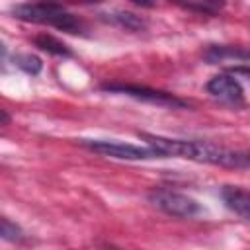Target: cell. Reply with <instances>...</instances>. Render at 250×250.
Wrapping results in <instances>:
<instances>
[{"mask_svg":"<svg viewBox=\"0 0 250 250\" xmlns=\"http://www.w3.org/2000/svg\"><path fill=\"white\" fill-rule=\"evenodd\" d=\"M139 137L146 141V145L152 146L160 154V158L174 156L225 168H250V150H230L209 141L170 139L152 133H139Z\"/></svg>","mask_w":250,"mask_h":250,"instance_id":"1","label":"cell"},{"mask_svg":"<svg viewBox=\"0 0 250 250\" xmlns=\"http://www.w3.org/2000/svg\"><path fill=\"white\" fill-rule=\"evenodd\" d=\"M10 14L16 20L27 21V23H39V25H51L66 33H84V23L70 12L64 10V6L59 0H31L16 4Z\"/></svg>","mask_w":250,"mask_h":250,"instance_id":"2","label":"cell"},{"mask_svg":"<svg viewBox=\"0 0 250 250\" xmlns=\"http://www.w3.org/2000/svg\"><path fill=\"white\" fill-rule=\"evenodd\" d=\"M100 90L109 92V94H123L129 98H135L139 102H146V104H154V105H162V107H172V109H186L189 107L188 100H182L170 92L164 90H156L150 86H143V84H131V82H105L100 86Z\"/></svg>","mask_w":250,"mask_h":250,"instance_id":"3","label":"cell"},{"mask_svg":"<svg viewBox=\"0 0 250 250\" xmlns=\"http://www.w3.org/2000/svg\"><path fill=\"white\" fill-rule=\"evenodd\" d=\"M146 197L156 209H160L162 213H166L170 217H176V219H191V217L201 213V205L193 197H189L186 193H180L176 189L152 188Z\"/></svg>","mask_w":250,"mask_h":250,"instance_id":"4","label":"cell"},{"mask_svg":"<svg viewBox=\"0 0 250 250\" xmlns=\"http://www.w3.org/2000/svg\"><path fill=\"white\" fill-rule=\"evenodd\" d=\"M80 145L111 158L119 160H150V158H160V154L152 146H137L131 143H121V141H109V139H80Z\"/></svg>","mask_w":250,"mask_h":250,"instance_id":"5","label":"cell"},{"mask_svg":"<svg viewBox=\"0 0 250 250\" xmlns=\"http://www.w3.org/2000/svg\"><path fill=\"white\" fill-rule=\"evenodd\" d=\"M205 88H207V92L213 98H217V100H221L225 104H230V105L244 104V88L230 74H217V76H213L205 84Z\"/></svg>","mask_w":250,"mask_h":250,"instance_id":"6","label":"cell"},{"mask_svg":"<svg viewBox=\"0 0 250 250\" xmlns=\"http://www.w3.org/2000/svg\"><path fill=\"white\" fill-rule=\"evenodd\" d=\"M221 199L229 211H232L234 215L250 223V191L248 189L227 184L221 188Z\"/></svg>","mask_w":250,"mask_h":250,"instance_id":"7","label":"cell"},{"mask_svg":"<svg viewBox=\"0 0 250 250\" xmlns=\"http://www.w3.org/2000/svg\"><path fill=\"white\" fill-rule=\"evenodd\" d=\"M104 21L107 23H113L121 29H127V31H143L146 29V21L133 14V12H127V10H115V12H107V14H100Z\"/></svg>","mask_w":250,"mask_h":250,"instance_id":"8","label":"cell"},{"mask_svg":"<svg viewBox=\"0 0 250 250\" xmlns=\"http://www.w3.org/2000/svg\"><path fill=\"white\" fill-rule=\"evenodd\" d=\"M225 59H234L238 62L250 64V51H246L242 47H232V45H209L205 49V61L219 62Z\"/></svg>","mask_w":250,"mask_h":250,"instance_id":"9","label":"cell"},{"mask_svg":"<svg viewBox=\"0 0 250 250\" xmlns=\"http://www.w3.org/2000/svg\"><path fill=\"white\" fill-rule=\"evenodd\" d=\"M33 45L49 55H55V57H72V51L66 43H62L61 39L49 35V33H39L33 37Z\"/></svg>","mask_w":250,"mask_h":250,"instance_id":"10","label":"cell"},{"mask_svg":"<svg viewBox=\"0 0 250 250\" xmlns=\"http://www.w3.org/2000/svg\"><path fill=\"white\" fill-rule=\"evenodd\" d=\"M176 4L191 10V12H197V14H203V16H215L219 14L227 0H191V2H184V0H176Z\"/></svg>","mask_w":250,"mask_h":250,"instance_id":"11","label":"cell"},{"mask_svg":"<svg viewBox=\"0 0 250 250\" xmlns=\"http://www.w3.org/2000/svg\"><path fill=\"white\" fill-rule=\"evenodd\" d=\"M14 64H16L18 68H21L23 72L31 74V76L39 74V72H41V68H43L41 59H39V57H35V55H31V53L16 55V57H14Z\"/></svg>","mask_w":250,"mask_h":250,"instance_id":"12","label":"cell"},{"mask_svg":"<svg viewBox=\"0 0 250 250\" xmlns=\"http://www.w3.org/2000/svg\"><path fill=\"white\" fill-rule=\"evenodd\" d=\"M0 236L4 240H10V242H21L25 238L23 236V230L16 223H12L8 217H2L0 219Z\"/></svg>","mask_w":250,"mask_h":250,"instance_id":"13","label":"cell"},{"mask_svg":"<svg viewBox=\"0 0 250 250\" xmlns=\"http://www.w3.org/2000/svg\"><path fill=\"white\" fill-rule=\"evenodd\" d=\"M229 70L234 72V74H242V76H246L250 80V66H230Z\"/></svg>","mask_w":250,"mask_h":250,"instance_id":"14","label":"cell"},{"mask_svg":"<svg viewBox=\"0 0 250 250\" xmlns=\"http://www.w3.org/2000/svg\"><path fill=\"white\" fill-rule=\"evenodd\" d=\"M129 2H133L135 6H141V8H152L154 6L152 0H129Z\"/></svg>","mask_w":250,"mask_h":250,"instance_id":"15","label":"cell"},{"mask_svg":"<svg viewBox=\"0 0 250 250\" xmlns=\"http://www.w3.org/2000/svg\"><path fill=\"white\" fill-rule=\"evenodd\" d=\"M66 2H72V4H98L102 0H66Z\"/></svg>","mask_w":250,"mask_h":250,"instance_id":"16","label":"cell"},{"mask_svg":"<svg viewBox=\"0 0 250 250\" xmlns=\"http://www.w3.org/2000/svg\"><path fill=\"white\" fill-rule=\"evenodd\" d=\"M8 121H10V115L6 109H2V125H8Z\"/></svg>","mask_w":250,"mask_h":250,"instance_id":"17","label":"cell"}]
</instances>
